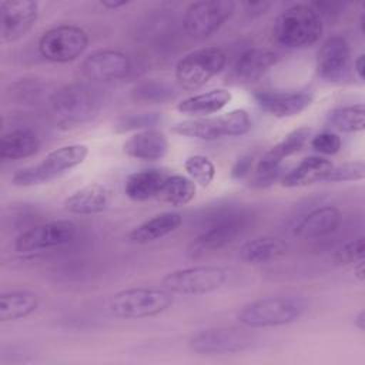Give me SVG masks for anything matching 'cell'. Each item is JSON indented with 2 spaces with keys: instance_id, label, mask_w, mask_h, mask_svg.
I'll return each instance as SVG.
<instances>
[{
  "instance_id": "cell-1",
  "label": "cell",
  "mask_w": 365,
  "mask_h": 365,
  "mask_svg": "<svg viewBox=\"0 0 365 365\" xmlns=\"http://www.w3.org/2000/svg\"><path fill=\"white\" fill-rule=\"evenodd\" d=\"M50 107L58 127L74 128L97 117L101 108V100L88 86L68 83L51 94Z\"/></svg>"
},
{
  "instance_id": "cell-2",
  "label": "cell",
  "mask_w": 365,
  "mask_h": 365,
  "mask_svg": "<svg viewBox=\"0 0 365 365\" xmlns=\"http://www.w3.org/2000/svg\"><path fill=\"white\" fill-rule=\"evenodd\" d=\"M308 305L301 297L274 295L264 297L245 304L237 319L248 328L282 327L298 321L307 311Z\"/></svg>"
},
{
  "instance_id": "cell-3",
  "label": "cell",
  "mask_w": 365,
  "mask_h": 365,
  "mask_svg": "<svg viewBox=\"0 0 365 365\" xmlns=\"http://www.w3.org/2000/svg\"><path fill=\"white\" fill-rule=\"evenodd\" d=\"M322 30V17L311 4H294L277 17L274 37L287 48H305L319 40Z\"/></svg>"
},
{
  "instance_id": "cell-4",
  "label": "cell",
  "mask_w": 365,
  "mask_h": 365,
  "mask_svg": "<svg viewBox=\"0 0 365 365\" xmlns=\"http://www.w3.org/2000/svg\"><path fill=\"white\" fill-rule=\"evenodd\" d=\"M173 302V294L164 287H134L111 295L108 309L120 319H140L165 312Z\"/></svg>"
},
{
  "instance_id": "cell-5",
  "label": "cell",
  "mask_w": 365,
  "mask_h": 365,
  "mask_svg": "<svg viewBox=\"0 0 365 365\" xmlns=\"http://www.w3.org/2000/svg\"><path fill=\"white\" fill-rule=\"evenodd\" d=\"M88 147L84 144H68L50 151L38 164L16 171L11 182L16 187H33L53 181L73 168L78 167L87 157Z\"/></svg>"
},
{
  "instance_id": "cell-6",
  "label": "cell",
  "mask_w": 365,
  "mask_h": 365,
  "mask_svg": "<svg viewBox=\"0 0 365 365\" xmlns=\"http://www.w3.org/2000/svg\"><path fill=\"white\" fill-rule=\"evenodd\" d=\"M250 130L251 118L242 108H237L217 117L182 120L171 127L174 134L205 141L222 137H240L247 134Z\"/></svg>"
},
{
  "instance_id": "cell-7",
  "label": "cell",
  "mask_w": 365,
  "mask_h": 365,
  "mask_svg": "<svg viewBox=\"0 0 365 365\" xmlns=\"http://www.w3.org/2000/svg\"><path fill=\"white\" fill-rule=\"evenodd\" d=\"M227 54L215 46L201 47L187 53L175 66V80L184 90H198L222 71Z\"/></svg>"
},
{
  "instance_id": "cell-8",
  "label": "cell",
  "mask_w": 365,
  "mask_h": 365,
  "mask_svg": "<svg viewBox=\"0 0 365 365\" xmlns=\"http://www.w3.org/2000/svg\"><path fill=\"white\" fill-rule=\"evenodd\" d=\"M228 279V271L217 265H197L168 272L163 287L178 295H205L220 289Z\"/></svg>"
},
{
  "instance_id": "cell-9",
  "label": "cell",
  "mask_w": 365,
  "mask_h": 365,
  "mask_svg": "<svg viewBox=\"0 0 365 365\" xmlns=\"http://www.w3.org/2000/svg\"><path fill=\"white\" fill-rule=\"evenodd\" d=\"M88 46V34L76 24H60L46 30L37 43L38 53L53 63H68L80 57Z\"/></svg>"
},
{
  "instance_id": "cell-10",
  "label": "cell",
  "mask_w": 365,
  "mask_h": 365,
  "mask_svg": "<svg viewBox=\"0 0 365 365\" xmlns=\"http://www.w3.org/2000/svg\"><path fill=\"white\" fill-rule=\"evenodd\" d=\"M252 346V336L237 328H205L188 338V348L198 355L238 354Z\"/></svg>"
},
{
  "instance_id": "cell-11",
  "label": "cell",
  "mask_w": 365,
  "mask_h": 365,
  "mask_svg": "<svg viewBox=\"0 0 365 365\" xmlns=\"http://www.w3.org/2000/svg\"><path fill=\"white\" fill-rule=\"evenodd\" d=\"M235 3L230 0L194 1L184 13V30L197 38L214 34L234 13Z\"/></svg>"
},
{
  "instance_id": "cell-12",
  "label": "cell",
  "mask_w": 365,
  "mask_h": 365,
  "mask_svg": "<svg viewBox=\"0 0 365 365\" xmlns=\"http://www.w3.org/2000/svg\"><path fill=\"white\" fill-rule=\"evenodd\" d=\"M77 227L70 220H54L34 225L23 231L14 241L19 254H30L68 244L76 235Z\"/></svg>"
},
{
  "instance_id": "cell-13",
  "label": "cell",
  "mask_w": 365,
  "mask_h": 365,
  "mask_svg": "<svg viewBox=\"0 0 365 365\" xmlns=\"http://www.w3.org/2000/svg\"><path fill=\"white\" fill-rule=\"evenodd\" d=\"M245 227L247 215L241 212L224 215L191 241L187 254L191 258H197L205 252L221 250L235 241V238L242 234Z\"/></svg>"
},
{
  "instance_id": "cell-14",
  "label": "cell",
  "mask_w": 365,
  "mask_h": 365,
  "mask_svg": "<svg viewBox=\"0 0 365 365\" xmlns=\"http://www.w3.org/2000/svg\"><path fill=\"white\" fill-rule=\"evenodd\" d=\"M254 100L262 111L285 118L305 111L312 104L314 94L307 90H258Z\"/></svg>"
},
{
  "instance_id": "cell-15",
  "label": "cell",
  "mask_w": 365,
  "mask_h": 365,
  "mask_svg": "<svg viewBox=\"0 0 365 365\" xmlns=\"http://www.w3.org/2000/svg\"><path fill=\"white\" fill-rule=\"evenodd\" d=\"M80 68L86 78L108 83L125 77L131 68V61L125 53L118 50H96L83 60Z\"/></svg>"
},
{
  "instance_id": "cell-16",
  "label": "cell",
  "mask_w": 365,
  "mask_h": 365,
  "mask_svg": "<svg viewBox=\"0 0 365 365\" xmlns=\"http://www.w3.org/2000/svg\"><path fill=\"white\" fill-rule=\"evenodd\" d=\"M1 10V41L13 43L24 37L36 24L38 3L33 0H3Z\"/></svg>"
},
{
  "instance_id": "cell-17",
  "label": "cell",
  "mask_w": 365,
  "mask_h": 365,
  "mask_svg": "<svg viewBox=\"0 0 365 365\" xmlns=\"http://www.w3.org/2000/svg\"><path fill=\"white\" fill-rule=\"evenodd\" d=\"M349 44L342 36L327 38L317 53V74L327 81H339L348 68Z\"/></svg>"
},
{
  "instance_id": "cell-18",
  "label": "cell",
  "mask_w": 365,
  "mask_h": 365,
  "mask_svg": "<svg viewBox=\"0 0 365 365\" xmlns=\"http://www.w3.org/2000/svg\"><path fill=\"white\" fill-rule=\"evenodd\" d=\"M312 130L308 125H302L288 133L279 143L271 147L258 161L255 167V173H269L281 168V163L289 157L301 151L311 137Z\"/></svg>"
},
{
  "instance_id": "cell-19",
  "label": "cell",
  "mask_w": 365,
  "mask_h": 365,
  "mask_svg": "<svg viewBox=\"0 0 365 365\" xmlns=\"http://www.w3.org/2000/svg\"><path fill=\"white\" fill-rule=\"evenodd\" d=\"M123 151L143 161L161 160L168 151V140L160 130H143L131 134L123 144Z\"/></svg>"
},
{
  "instance_id": "cell-20",
  "label": "cell",
  "mask_w": 365,
  "mask_h": 365,
  "mask_svg": "<svg viewBox=\"0 0 365 365\" xmlns=\"http://www.w3.org/2000/svg\"><path fill=\"white\" fill-rule=\"evenodd\" d=\"M110 204V191L106 185L91 182L74 192H71L66 201L64 208L77 215H90L103 212Z\"/></svg>"
},
{
  "instance_id": "cell-21",
  "label": "cell",
  "mask_w": 365,
  "mask_h": 365,
  "mask_svg": "<svg viewBox=\"0 0 365 365\" xmlns=\"http://www.w3.org/2000/svg\"><path fill=\"white\" fill-rule=\"evenodd\" d=\"M182 222L177 211H165L134 227L128 234V241L134 244H150L174 232Z\"/></svg>"
},
{
  "instance_id": "cell-22",
  "label": "cell",
  "mask_w": 365,
  "mask_h": 365,
  "mask_svg": "<svg viewBox=\"0 0 365 365\" xmlns=\"http://www.w3.org/2000/svg\"><path fill=\"white\" fill-rule=\"evenodd\" d=\"M332 167L334 164L324 157H305L281 178V185L285 188H297L321 182L329 174Z\"/></svg>"
},
{
  "instance_id": "cell-23",
  "label": "cell",
  "mask_w": 365,
  "mask_h": 365,
  "mask_svg": "<svg viewBox=\"0 0 365 365\" xmlns=\"http://www.w3.org/2000/svg\"><path fill=\"white\" fill-rule=\"evenodd\" d=\"M278 54L269 48L252 47L245 50L234 66V73L238 81L252 83L261 78L275 63Z\"/></svg>"
},
{
  "instance_id": "cell-24",
  "label": "cell",
  "mask_w": 365,
  "mask_h": 365,
  "mask_svg": "<svg viewBox=\"0 0 365 365\" xmlns=\"http://www.w3.org/2000/svg\"><path fill=\"white\" fill-rule=\"evenodd\" d=\"M341 224V211L334 205H324L308 212L295 227L294 234L301 238H321L334 232Z\"/></svg>"
},
{
  "instance_id": "cell-25",
  "label": "cell",
  "mask_w": 365,
  "mask_h": 365,
  "mask_svg": "<svg viewBox=\"0 0 365 365\" xmlns=\"http://www.w3.org/2000/svg\"><path fill=\"white\" fill-rule=\"evenodd\" d=\"M287 251V244L277 237H257L241 245L240 258L245 264L259 265L284 257Z\"/></svg>"
},
{
  "instance_id": "cell-26",
  "label": "cell",
  "mask_w": 365,
  "mask_h": 365,
  "mask_svg": "<svg viewBox=\"0 0 365 365\" xmlns=\"http://www.w3.org/2000/svg\"><path fill=\"white\" fill-rule=\"evenodd\" d=\"M167 175L168 174L157 168L133 173L125 180L124 192L133 201H147L158 198V194Z\"/></svg>"
},
{
  "instance_id": "cell-27",
  "label": "cell",
  "mask_w": 365,
  "mask_h": 365,
  "mask_svg": "<svg viewBox=\"0 0 365 365\" xmlns=\"http://www.w3.org/2000/svg\"><path fill=\"white\" fill-rule=\"evenodd\" d=\"M41 147L38 135L29 128H16L1 137L0 157L3 160H23L34 155Z\"/></svg>"
},
{
  "instance_id": "cell-28",
  "label": "cell",
  "mask_w": 365,
  "mask_h": 365,
  "mask_svg": "<svg viewBox=\"0 0 365 365\" xmlns=\"http://www.w3.org/2000/svg\"><path fill=\"white\" fill-rule=\"evenodd\" d=\"M38 295L29 289H13L0 295V321L10 322L31 315L38 308Z\"/></svg>"
},
{
  "instance_id": "cell-29",
  "label": "cell",
  "mask_w": 365,
  "mask_h": 365,
  "mask_svg": "<svg viewBox=\"0 0 365 365\" xmlns=\"http://www.w3.org/2000/svg\"><path fill=\"white\" fill-rule=\"evenodd\" d=\"M232 96L225 88H214L181 100L177 104V111L188 115H207L222 110Z\"/></svg>"
},
{
  "instance_id": "cell-30",
  "label": "cell",
  "mask_w": 365,
  "mask_h": 365,
  "mask_svg": "<svg viewBox=\"0 0 365 365\" xmlns=\"http://www.w3.org/2000/svg\"><path fill=\"white\" fill-rule=\"evenodd\" d=\"M325 124L341 133H358L365 128V107L362 103L344 106L327 114Z\"/></svg>"
},
{
  "instance_id": "cell-31",
  "label": "cell",
  "mask_w": 365,
  "mask_h": 365,
  "mask_svg": "<svg viewBox=\"0 0 365 365\" xmlns=\"http://www.w3.org/2000/svg\"><path fill=\"white\" fill-rule=\"evenodd\" d=\"M194 197L195 182L190 177L180 174L167 175L158 194V200L177 207L188 204L190 201L194 200Z\"/></svg>"
},
{
  "instance_id": "cell-32",
  "label": "cell",
  "mask_w": 365,
  "mask_h": 365,
  "mask_svg": "<svg viewBox=\"0 0 365 365\" xmlns=\"http://www.w3.org/2000/svg\"><path fill=\"white\" fill-rule=\"evenodd\" d=\"M175 88L164 80H143L131 90V98L143 104H164L175 97Z\"/></svg>"
},
{
  "instance_id": "cell-33",
  "label": "cell",
  "mask_w": 365,
  "mask_h": 365,
  "mask_svg": "<svg viewBox=\"0 0 365 365\" xmlns=\"http://www.w3.org/2000/svg\"><path fill=\"white\" fill-rule=\"evenodd\" d=\"M184 170L200 187H208L215 177V165L208 157L201 154L190 155L184 163Z\"/></svg>"
},
{
  "instance_id": "cell-34",
  "label": "cell",
  "mask_w": 365,
  "mask_h": 365,
  "mask_svg": "<svg viewBox=\"0 0 365 365\" xmlns=\"http://www.w3.org/2000/svg\"><path fill=\"white\" fill-rule=\"evenodd\" d=\"M163 120L160 113H140V114H128L121 117L115 124L117 133H128V131H143L151 130Z\"/></svg>"
},
{
  "instance_id": "cell-35",
  "label": "cell",
  "mask_w": 365,
  "mask_h": 365,
  "mask_svg": "<svg viewBox=\"0 0 365 365\" xmlns=\"http://www.w3.org/2000/svg\"><path fill=\"white\" fill-rule=\"evenodd\" d=\"M365 257V238L358 237L341 248H338L332 255V262L336 267H348L354 265L359 259Z\"/></svg>"
},
{
  "instance_id": "cell-36",
  "label": "cell",
  "mask_w": 365,
  "mask_h": 365,
  "mask_svg": "<svg viewBox=\"0 0 365 365\" xmlns=\"http://www.w3.org/2000/svg\"><path fill=\"white\" fill-rule=\"evenodd\" d=\"M365 178V164L362 161H349L332 167L324 182H348L362 181Z\"/></svg>"
},
{
  "instance_id": "cell-37",
  "label": "cell",
  "mask_w": 365,
  "mask_h": 365,
  "mask_svg": "<svg viewBox=\"0 0 365 365\" xmlns=\"http://www.w3.org/2000/svg\"><path fill=\"white\" fill-rule=\"evenodd\" d=\"M342 141L341 137L331 131H324L311 138V147L319 154L334 155L341 150Z\"/></svg>"
},
{
  "instance_id": "cell-38",
  "label": "cell",
  "mask_w": 365,
  "mask_h": 365,
  "mask_svg": "<svg viewBox=\"0 0 365 365\" xmlns=\"http://www.w3.org/2000/svg\"><path fill=\"white\" fill-rule=\"evenodd\" d=\"M252 163H254V158L252 155L250 154H244L241 155L231 167V177L234 180H242L245 178L251 170H252Z\"/></svg>"
},
{
  "instance_id": "cell-39",
  "label": "cell",
  "mask_w": 365,
  "mask_h": 365,
  "mask_svg": "<svg viewBox=\"0 0 365 365\" xmlns=\"http://www.w3.org/2000/svg\"><path fill=\"white\" fill-rule=\"evenodd\" d=\"M281 175V168L275 170V171H269V173H255V175L252 177V185L255 187H265L272 184L274 181H277Z\"/></svg>"
},
{
  "instance_id": "cell-40",
  "label": "cell",
  "mask_w": 365,
  "mask_h": 365,
  "mask_svg": "<svg viewBox=\"0 0 365 365\" xmlns=\"http://www.w3.org/2000/svg\"><path fill=\"white\" fill-rule=\"evenodd\" d=\"M271 6H272L271 1H244L242 3V7L245 9V11L252 17H257V16H261V14L267 13V10Z\"/></svg>"
},
{
  "instance_id": "cell-41",
  "label": "cell",
  "mask_w": 365,
  "mask_h": 365,
  "mask_svg": "<svg viewBox=\"0 0 365 365\" xmlns=\"http://www.w3.org/2000/svg\"><path fill=\"white\" fill-rule=\"evenodd\" d=\"M354 73L356 74V77L364 81V76H365V54L361 53L355 61H354Z\"/></svg>"
},
{
  "instance_id": "cell-42",
  "label": "cell",
  "mask_w": 365,
  "mask_h": 365,
  "mask_svg": "<svg viewBox=\"0 0 365 365\" xmlns=\"http://www.w3.org/2000/svg\"><path fill=\"white\" fill-rule=\"evenodd\" d=\"M354 277H355L359 282H364V281H365V261H364V258L354 264Z\"/></svg>"
},
{
  "instance_id": "cell-43",
  "label": "cell",
  "mask_w": 365,
  "mask_h": 365,
  "mask_svg": "<svg viewBox=\"0 0 365 365\" xmlns=\"http://www.w3.org/2000/svg\"><path fill=\"white\" fill-rule=\"evenodd\" d=\"M100 4L108 10H114V9H118V7H123V6H127L128 1L125 0H121V1H113V0H103L100 1Z\"/></svg>"
},
{
  "instance_id": "cell-44",
  "label": "cell",
  "mask_w": 365,
  "mask_h": 365,
  "mask_svg": "<svg viewBox=\"0 0 365 365\" xmlns=\"http://www.w3.org/2000/svg\"><path fill=\"white\" fill-rule=\"evenodd\" d=\"M354 325L359 329V331H364L365 329V311L361 309L356 317L354 318Z\"/></svg>"
}]
</instances>
